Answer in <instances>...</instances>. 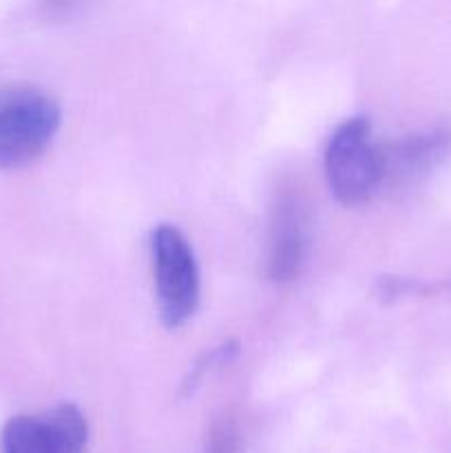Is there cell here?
I'll use <instances>...</instances> for the list:
<instances>
[{
    "label": "cell",
    "instance_id": "obj_8",
    "mask_svg": "<svg viewBox=\"0 0 451 453\" xmlns=\"http://www.w3.org/2000/svg\"><path fill=\"white\" fill-rule=\"evenodd\" d=\"M206 453H239V434L230 420H224L212 429Z\"/></svg>",
    "mask_w": 451,
    "mask_h": 453
},
{
    "label": "cell",
    "instance_id": "obj_5",
    "mask_svg": "<svg viewBox=\"0 0 451 453\" xmlns=\"http://www.w3.org/2000/svg\"><path fill=\"white\" fill-rule=\"evenodd\" d=\"M308 242V219L299 195L283 190L270 217L268 274L272 281L287 283L299 274Z\"/></svg>",
    "mask_w": 451,
    "mask_h": 453
},
{
    "label": "cell",
    "instance_id": "obj_3",
    "mask_svg": "<svg viewBox=\"0 0 451 453\" xmlns=\"http://www.w3.org/2000/svg\"><path fill=\"white\" fill-rule=\"evenodd\" d=\"M157 310L166 327H180L197 310L199 273L188 239L175 226L162 224L150 237Z\"/></svg>",
    "mask_w": 451,
    "mask_h": 453
},
{
    "label": "cell",
    "instance_id": "obj_9",
    "mask_svg": "<svg viewBox=\"0 0 451 453\" xmlns=\"http://www.w3.org/2000/svg\"><path fill=\"white\" fill-rule=\"evenodd\" d=\"M80 0H42V12L49 18H66L75 7H78Z\"/></svg>",
    "mask_w": 451,
    "mask_h": 453
},
{
    "label": "cell",
    "instance_id": "obj_7",
    "mask_svg": "<svg viewBox=\"0 0 451 453\" xmlns=\"http://www.w3.org/2000/svg\"><path fill=\"white\" fill-rule=\"evenodd\" d=\"M237 352H239V345L230 341V343H221L219 348H215V349H210L208 354H203V357L197 361V365L193 367V372L188 374V380H186L184 388L186 389L195 388V383H197V380L202 379L206 372L215 370V367H221V365H228V363L237 357Z\"/></svg>",
    "mask_w": 451,
    "mask_h": 453
},
{
    "label": "cell",
    "instance_id": "obj_6",
    "mask_svg": "<svg viewBox=\"0 0 451 453\" xmlns=\"http://www.w3.org/2000/svg\"><path fill=\"white\" fill-rule=\"evenodd\" d=\"M383 184L380 188H398L418 180L423 173L436 166L451 150V133L433 131L407 135L378 146Z\"/></svg>",
    "mask_w": 451,
    "mask_h": 453
},
{
    "label": "cell",
    "instance_id": "obj_1",
    "mask_svg": "<svg viewBox=\"0 0 451 453\" xmlns=\"http://www.w3.org/2000/svg\"><path fill=\"white\" fill-rule=\"evenodd\" d=\"M60 106L35 87H0V168H22L40 157L60 128Z\"/></svg>",
    "mask_w": 451,
    "mask_h": 453
},
{
    "label": "cell",
    "instance_id": "obj_2",
    "mask_svg": "<svg viewBox=\"0 0 451 453\" xmlns=\"http://www.w3.org/2000/svg\"><path fill=\"white\" fill-rule=\"evenodd\" d=\"M325 177L332 195L343 206H358L378 193L383 171L370 119L349 118L336 127L325 149Z\"/></svg>",
    "mask_w": 451,
    "mask_h": 453
},
{
    "label": "cell",
    "instance_id": "obj_4",
    "mask_svg": "<svg viewBox=\"0 0 451 453\" xmlns=\"http://www.w3.org/2000/svg\"><path fill=\"white\" fill-rule=\"evenodd\" d=\"M87 445V418L69 403L40 416H16L3 429V453H84Z\"/></svg>",
    "mask_w": 451,
    "mask_h": 453
}]
</instances>
